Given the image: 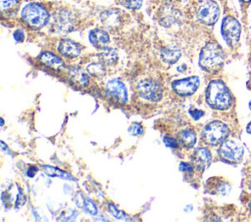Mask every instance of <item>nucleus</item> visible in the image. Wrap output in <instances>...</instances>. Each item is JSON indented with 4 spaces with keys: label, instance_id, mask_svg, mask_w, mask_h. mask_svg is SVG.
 <instances>
[{
    "label": "nucleus",
    "instance_id": "nucleus-16",
    "mask_svg": "<svg viewBox=\"0 0 251 222\" xmlns=\"http://www.w3.org/2000/svg\"><path fill=\"white\" fill-rule=\"evenodd\" d=\"M58 51L64 57L75 58L80 54V47L76 42L71 39H62L59 43Z\"/></svg>",
    "mask_w": 251,
    "mask_h": 222
},
{
    "label": "nucleus",
    "instance_id": "nucleus-39",
    "mask_svg": "<svg viewBox=\"0 0 251 222\" xmlns=\"http://www.w3.org/2000/svg\"><path fill=\"white\" fill-rule=\"evenodd\" d=\"M242 1H243V2H250L251 0H242Z\"/></svg>",
    "mask_w": 251,
    "mask_h": 222
},
{
    "label": "nucleus",
    "instance_id": "nucleus-7",
    "mask_svg": "<svg viewBox=\"0 0 251 222\" xmlns=\"http://www.w3.org/2000/svg\"><path fill=\"white\" fill-rule=\"evenodd\" d=\"M220 16V8L214 0H204L197 6L196 17L198 21L206 25L214 24Z\"/></svg>",
    "mask_w": 251,
    "mask_h": 222
},
{
    "label": "nucleus",
    "instance_id": "nucleus-28",
    "mask_svg": "<svg viewBox=\"0 0 251 222\" xmlns=\"http://www.w3.org/2000/svg\"><path fill=\"white\" fill-rule=\"evenodd\" d=\"M128 133L132 136H139L143 133V127L140 123L133 122L128 128Z\"/></svg>",
    "mask_w": 251,
    "mask_h": 222
},
{
    "label": "nucleus",
    "instance_id": "nucleus-2",
    "mask_svg": "<svg viewBox=\"0 0 251 222\" xmlns=\"http://www.w3.org/2000/svg\"><path fill=\"white\" fill-rule=\"evenodd\" d=\"M225 61L223 48L216 42H208L201 50L199 56V66L208 72L219 70Z\"/></svg>",
    "mask_w": 251,
    "mask_h": 222
},
{
    "label": "nucleus",
    "instance_id": "nucleus-13",
    "mask_svg": "<svg viewBox=\"0 0 251 222\" xmlns=\"http://www.w3.org/2000/svg\"><path fill=\"white\" fill-rule=\"evenodd\" d=\"M102 24L109 29H117L122 23L121 12L117 9H107L100 14Z\"/></svg>",
    "mask_w": 251,
    "mask_h": 222
},
{
    "label": "nucleus",
    "instance_id": "nucleus-18",
    "mask_svg": "<svg viewBox=\"0 0 251 222\" xmlns=\"http://www.w3.org/2000/svg\"><path fill=\"white\" fill-rule=\"evenodd\" d=\"M68 76L73 83L80 87L86 86L89 82V76L87 72L77 67H70L68 68Z\"/></svg>",
    "mask_w": 251,
    "mask_h": 222
},
{
    "label": "nucleus",
    "instance_id": "nucleus-21",
    "mask_svg": "<svg viewBox=\"0 0 251 222\" xmlns=\"http://www.w3.org/2000/svg\"><path fill=\"white\" fill-rule=\"evenodd\" d=\"M196 133L191 129H184L178 133V143L184 148H192L196 143Z\"/></svg>",
    "mask_w": 251,
    "mask_h": 222
},
{
    "label": "nucleus",
    "instance_id": "nucleus-12",
    "mask_svg": "<svg viewBox=\"0 0 251 222\" xmlns=\"http://www.w3.org/2000/svg\"><path fill=\"white\" fill-rule=\"evenodd\" d=\"M191 160L196 169L199 171H204L210 166L212 162V155L208 149L198 148L194 151L191 156Z\"/></svg>",
    "mask_w": 251,
    "mask_h": 222
},
{
    "label": "nucleus",
    "instance_id": "nucleus-30",
    "mask_svg": "<svg viewBox=\"0 0 251 222\" xmlns=\"http://www.w3.org/2000/svg\"><path fill=\"white\" fill-rule=\"evenodd\" d=\"M17 3V0H0L1 4V9L4 11L6 9H9L13 7Z\"/></svg>",
    "mask_w": 251,
    "mask_h": 222
},
{
    "label": "nucleus",
    "instance_id": "nucleus-40",
    "mask_svg": "<svg viewBox=\"0 0 251 222\" xmlns=\"http://www.w3.org/2000/svg\"><path fill=\"white\" fill-rule=\"evenodd\" d=\"M250 186H251V181H250Z\"/></svg>",
    "mask_w": 251,
    "mask_h": 222
},
{
    "label": "nucleus",
    "instance_id": "nucleus-4",
    "mask_svg": "<svg viewBox=\"0 0 251 222\" xmlns=\"http://www.w3.org/2000/svg\"><path fill=\"white\" fill-rule=\"evenodd\" d=\"M229 128L222 121H211L202 130L203 141L211 146L222 144L228 136Z\"/></svg>",
    "mask_w": 251,
    "mask_h": 222
},
{
    "label": "nucleus",
    "instance_id": "nucleus-25",
    "mask_svg": "<svg viewBox=\"0 0 251 222\" xmlns=\"http://www.w3.org/2000/svg\"><path fill=\"white\" fill-rule=\"evenodd\" d=\"M119 2L123 7L131 10L139 9L142 5V0H119Z\"/></svg>",
    "mask_w": 251,
    "mask_h": 222
},
{
    "label": "nucleus",
    "instance_id": "nucleus-35",
    "mask_svg": "<svg viewBox=\"0 0 251 222\" xmlns=\"http://www.w3.org/2000/svg\"><path fill=\"white\" fill-rule=\"evenodd\" d=\"M36 172H37V168H36L35 166H31V167H29L28 170H27V176L33 177Z\"/></svg>",
    "mask_w": 251,
    "mask_h": 222
},
{
    "label": "nucleus",
    "instance_id": "nucleus-6",
    "mask_svg": "<svg viewBox=\"0 0 251 222\" xmlns=\"http://www.w3.org/2000/svg\"><path fill=\"white\" fill-rule=\"evenodd\" d=\"M221 33L226 43L229 47H235L237 46L240 39L241 25L235 18L231 16H226L222 22Z\"/></svg>",
    "mask_w": 251,
    "mask_h": 222
},
{
    "label": "nucleus",
    "instance_id": "nucleus-38",
    "mask_svg": "<svg viewBox=\"0 0 251 222\" xmlns=\"http://www.w3.org/2000/svg\"><path fill=\"white\" fill-rule=\"evenodd\" d=\"M249 109H250V111H251V100H250V102H249Z\"/></svg>",
    "mask_w": 251,
    "mask_h": 222
},
{
    "label": "nucleus",
    "instance_id": "nucleus-17",
    "mask_svg": "<svg viewBox=\"0 0 251 222\" xmlns=\"http://www.w3.org/2000/svg\"><path fill=\"white\" fill-rule=\"evenodd\" d=\"M38 59L43 65H45L46 67H48L51 69H54L56 71L62 70L65 67L62 59L51 52H42L39 55Z\"/></svg>",
    "mask_w": 251,
    "mask_h": 222
},
{
    "label": "nucleus",
    "instance_id": "nucleus-19",
    "mask_svg": "<svg viewBox=\"0 0 251 222\" xmlns=\"http://www.w3.org/2000/svg\"><path fill=\"white\" fill-rule=\"evenodd\" d=\"M75 203L76 204V206L79 208V209H82L84 212L90 214V215H96L97 214V207L96 205L94 204V202L88 199V198H85L82 193L80 192H77L75 196Z\"/></svg>",
    "mask_w": 251,
    "mask_h": 222
},
{
    "label": "nucleus",
    "instance_id": "nucleus-20",
    "mask_svg": "<svg viewBox=\"0 0 251 222\" xmlns=\"http://www.w3.org/2000/svg\"><path fill=\"white\" fill-rule=\"evenodd\" d=\"M181 56L180 49L176 45H167L161 50V58L165 63L175 64Z\"/></svg>",
    "mask_w": 251,
    "mask_h": 222
},
{
    "label": "nucleus",
    "instance_id": "nucleus-14",
    "mask_svg": "<svg viewBox=\"0 0 251 222\" xmlns=\"http://www.w3.org/2000/svg\"><path fill=\"white\" fill-rule=\"evenodd\" d=\"M180 13L172 6H165L161 9L159 14L160 23L164 26H170L178 22Z\"/></svg>",
    "mask_w": 251,
    "mask_h": 222
},
{
    "label": "nucleus",
    "instance_id": "nucleus-15",
    "mask_svg": "<svg viewBox=\"0 0 251 222\" xmlns=\"http://www.w3.org/2000/svg\"><path fill=\"white\" fill-rule=\"evenodd\" d=\"M88 38L90 43L97 49H104L110 42V36L108 32L100 28L92 29L89 32Z\"/></svg>",
    "mask_w": 251,
    "mask_h": 222
},
{
    "label": "nucleus",
    "instance_id": "nucleus-26",
    "mask_svg": "<svg viewBox=\"0 0 251 222\" xmlns=\"http://www.w3.org/2000/svg\"><path fill=\"white\" fill-rule=\"evenodd\" d=\"M107 206H108L109 212H110L116 219H124V218L126 216L124 211L118 209L112 202L108 201V202H107Z\"/></svg>",
    "mask_w": 251,
    "mask_h": 222
},
{
    "label": "nucleus",
    "instance_id": "nucleus-23",
    "mask_svg": "<svg viewBox=\"0 0 251 222\" xmlns=\"http://www.w3.org/2000/svg\"><path fill=\"white\" fill-rule=\"evenodd\" d=\"M99 58L106 66H112L117 63L119 56H118V52L114 48H110L107 46L104 49H102V52L99 55Z\"/></svg>",
    "mask_w": 251,
    "mask_h": 222
},
{
    "label": "nucleus",
    "instance_id": "nucleus-34",
    "mask_svg": "<svg viewBox=\"0 0 251 222\" xmlns=\"http://www.w3.org/2000/svg\"><path fill=\"white\" fill-rule=\"evenodd\" d=\"M25 197H24V195H22V193H21V191H20V194L18 195V198H17V206H19V205H22V204H25Z\"/></svg>",
    "mask_w": 251,
    "mask_h": 222
},
{
    "label": "nucleus",
    "instance_id": "nucleus-5",
    "mask_svg": "<svg viewBox=\"0 0 251 222\" xmlns=\"http://www.w3.org/2000/svg\"><path fill=\"white\" fill-rule=\"evenodd\" d=\"M243 153L242 145L234 139L225 140L218 150L220 157L227 163L240 162L243 157Z\"/></svg>",
    "mask_w": 251,
    "mask_h": 222
},
{
    "label": "nucleus",
    "instance_id": "nucleus-1",
    "mask_svg": "<svg viewBox=\"0 0 251 222\" xmlns=\"http://www.w3.org/2000/svg\"><path fill=\"white\" fill-rule=\"evenodd\" d=\"M206 102L214 110L225 111L230 108L232 103L231 94L222 80H212L206 89Z\"/></svg>",
    "mask_w": 251,
    "mask_h": 222
},
{
    "label": "nucleus",
    "instance_id": "nucleus-8",
    "mask_svg": "<svg viewBox=\"0 0 251 222\" xmlns=\"http://www.w3.org/2000/svg\"><path fill=\"white\" fill-rule=\"evenodd\" d=\"M140 98L150 101L158 102L163 97V88L159 82L154 79L146 78L141 80L136 86Z\"/></svg>",
    "mask_w": 251,
    "mask_h": 222
},
{
    "label": "nucleus",
    "instance_id": "nucleus-24",
    "mask_svg": "<svg viewBox=\"0 0 251 222\" xmlns=\"http://www.w3.org/2000/svg\"><path fill=\"white\" fill-rule=\"evenodd\" d=\"M43 172L50 177H59L61 179H66V180H75L70 173L63 171L57 167L50 166V165H43L42 166Z\"/></svg>",
    "mask_w": 251,
    "mask_h": 222
},
{
    "label": "nucleus",
    "instance_id": "nucleus-22",
    "mask_svg": "<svg viewBox=\"0 0 251 222\" xmlns=\"http://www.w3.org/2000/svg\"><path fill=\"white\" fill-rule=\"evenodd\" d=\"M86 70L92 75L95 76L97 78H101L105 75L106 72V68H105V64L101 61V59L99 58V60L97 61H92L89 64H87L86 66Z\"/></svg>",
    "mask_w": 251,
    "mask_h": 222
},
{
    "label": "nucleus",
    "instance_id": "nucleus-11",
    "mask_svg": "<svg viewBox=\"0 0 251 222\" xmlns=\"http://www.w3.org/2000/svg\"><path fill=\"white\" fill-rule=\"evenodd\" d=\"M106 92L115 98L120 104L126 103L127 93L125 84L119 79H111L106 84Z\"/></svg>",
    "mask_w": 251,
    "mask_h": 222
},
{
    "label": "nucleus",
    "instance_id": "nucleus-9",
    "mask_svg": "<svg viewBox=\"0 0 251 222\" xmlns=\"http://www.w3.org/2000/svg\"><path fill=\"white\" fill-rule=\"evenodd\" d=\"M52 24L57 32L68 33L74 30L76 24V21L70 11L62 9L54 15Z\"/></svg>",
    "mask_w": 251,
    "mask_h": 222
},
{
    "label": "nucleus",
    "instance_id": "nucleus-31",
    "mask_svg": "<svg viewBox=\"0 0 251 222\" xmlns=\"http://www.w3.org/2000/svg\"><path fill=\"white\" fill-rule=\"evenodd\" d=\"M189 114L191 115V117L195 120H198L200 117L203 116L204 114V111H201V110H197V109H194V110H190L189 111Z\"/></svg>",
    "mask_w": 251,
    "mask_h": 222
},
{
    "label": "nucleus",
    "instance_id": "nucleus-33",
    "mask_svg": "<svg viewBox=\"0 0 251 222\" xmlns=\"http://www.w3.org/2000/svg\"><path fill=\"white\" fill-rule=\"evenodd\" d=\"M14 38H15V40H16L17 42H22V41H24V39H25V33H24V31L21 30V29L16 30V31L14 32Z\"/></svg>",
    "mask_w": 251,
    "mask_h": 222
},
{
    "label": "nucleus",
    "instance_id": "nucleus-3",
    "mask_svg": "<svg viewBox=\"0 0 251 222\" xmlns=\"http://www.w3.org/2000/svg\"><path fill=\"white\" fill-rule=\"evenodd\" d=\"M22 19L25 24L33 29L43 27L49 21V13L38 3H28L22 10Z\"/></svg>",
    "mask_w": 251,
    "mask_h": 222
},
{
    "label": "nucleus",
    "instance_id": "nucleus-36",
    "mask_svg": "<svg viewBox=\"0 0 251 222\" xmlns=\"http://www.w3.org/2000/svg\"><path fill=\"white\" fill-rule=\"evenodd\" d=\"M246 132L247 133H249V134H251V121L247 124V126H246Z\"/></svg>",
    "mask_w": 251,
    "mask_h": 222
},
{
    "label": "nucleus",
    "instance_id": "nucleus-32",
    "mask_svg": "<svg viewBox=\"0 0 251 222\" xmlns=\"http://www.w3.org/2000/svg\"><path fill=\"white\" fill-rule=\"evenodd\" d=\"M179 170L184 171V172H192L193 166L190 163L183 161V162H180V164H179Z\"/></svg>",
    "mask_w": 251,
    "mask_h": 222
},
{
    "label": "nucleus",
    "instance_id": "nucleus-29",
    "mask_svg": "<svg viewBox=\"0 0 251 222\" xmlns=\"http://www.w3.org/2000/svg\"><path fill=\"white\" fill-rule=\"evenodd\" d=\"M164 144L168 147V148H177L178 147V141L173 137H164V140H163Z\"/></svg>",
    "mask_w": 251,
    "mask_h": 222
},
{
    "label": "nucleus",
    "instance_id": "nucleus-10",
    "mask_svg": "<svg viewBox=\"0 0 251 222\" xmlns=\"http://www.w3.org/2000/svg\"><path fill=\"white\" fill-rule=\"evenodd\" d=\"M200 80L198 76H190L182 79H177L172 82V88L175 93L179 96H190L198 88Z\"/></svg>",
    "mask_w": 251,
    "mask_h": 222
},
{
    "label": "nucleus",
    "instance_id": "nucleus-27",
    "mask_svg": "<svg viewBox=\"0 0 251 222\" xmlns=\"http://www.w3.org/2000/svg\"><path fill=\"white\" fill-rule=\"evenodd\" d=\"M78 215L77 211L75 209H68L67 211H65L62 215L61 218H59V220H63V221H73L76 218V216Z\"/></svg>",
    "mask_w": 251,
    "mask_h": 222
},
{
    "label": "nucleus",
    "instance_id": "nucleus-37",
    "mask_svg": "<svg viewBox=\"0 0 251 222\" xmlns=\"http://www.w3.org/2000/svg\"><path fill=\"white\" fill-rule=\"evenodd\" d=\"M249 210H250V212H251V201L249 202Z\"/></svg>",
    "mask_w": 251,
    "mask_h": 222
}]
</instances>
